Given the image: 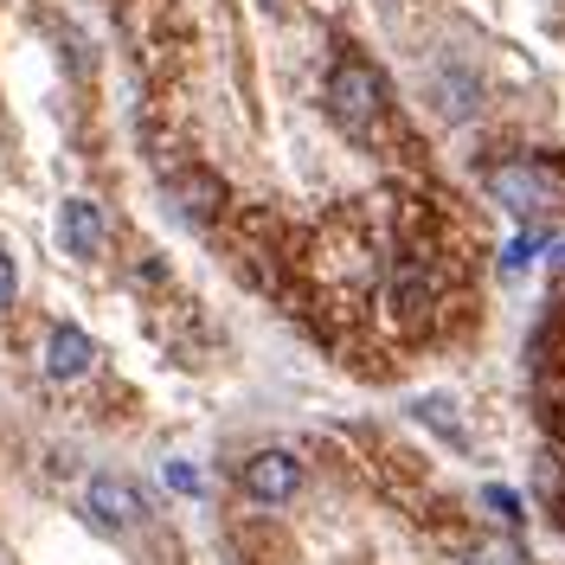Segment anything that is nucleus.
I'll return each instance as SVG.
<instances>
[{"label":"nucleus","instance_id":"f257e3e1","mask_svg":"<svg viewBox=\"0 0 565 565\" xmlns=\"http://www.w3.org/2000/svg\"><path fill=\"white\" fill-rule=\"evenodd\" d=\"M489 193L501 206L514 212L521 225H546V218H559L565 212V174L553 161H508L501 174H489Z\"/></svg>","mask_w":565,"mask_h":565},{"label":"nucleus","instance_id":"f03ea898","mask_svg":"<svg viewBox=\"0 0 565 565\" xmlns=\"http://www.w3.org/2000/svg\"><path fill=\"white\" fill-rule=\"evenodd\" d=\"M328 109L348 136H373L380 116H386V77L366 65V58H341L328 71Z\"/></svg>","mask_w":565,"mask_h":565},{"label":"nucleus","instance_id":"7ed1b4c3","mask_svg":"<svg viewBox=\"0 0 565 565\" xmlns=\"http://www.w3.org/2000/svg\"><path fill=\"white\" fill-rule=\"evenodd\" d=\"M84 514L109 533H129L148 521V501H141L136 482H122V476H90V489H84Z\"/></svg>","mask_w":565,"mask_h":565},{"label":"nucleus","instance_id":"20e7f679","mask_svg":"<svg viewBox=\"0 0 565 565\" xmlns=\"http://www.w3.org/2000/svg\"><path fill=\"white\" fill-rule=\"evenodd\" d=\"M238 489L250 501H264V508H282L289 494L302 489V462L289 457V450H257V457L238 469Z\"/></svg>","mask_w":565,"mask_h":565},{"label":"nucleus","instance_id":"39448f33","mask_svg":"<svg viewBox=\"0 0 565 565\" xmlns=\"http://www.w3.org/2000/svg\"><path fill=\"white\" fill-rule=\"evenodd\" d=\"M90 366H97V348H90L84 328H71L65 321V328L45 334V373H52V380H84Z\"/></svg>","mask_w":565,"mask_h":565},{"label":"nucleus","instance_id":"423d86ee","mask_svg":"<svg viewBox=\"0 0 565 565\" xmlns=\"http://www.w3.org/2000/svg\"><path fill=\"white\" fill-rule=\"evenodd\" d=\"M58 232H65L71 257H97L104 250V212H97V200H65L58 206Z\"/></svg>","mask_w":565,"mask_h":565},{"label":"nucleus","instance_id":"0eeeda50","mask_svg":"<svg viewBox=\"0 0 565 565\" xmlns=\"http://www.w3.org/2000/svg\"><path fill=\"white\" fill-rule=\"evenodd\" d=\"M437 116H444V122H469V116H476V84H469V77H450V84L437 77Z\"/></svg>","mask_w":565,"mask_h":565},{"label":"nucleus","instance_id":"6e6552de","mask_svg":"<svg viewBox=\"0 0 565 565\" xmlns=\"http://www.w3.org/2000/svg\"><path fill=\"white\" fill-rule=\"evenodd\" d=\"M462 565H527V553H521L514 540L489 533V540H476V546H469V559H462Z\"/></svg>","mask_w":565,"mask_h":565},{"label":"nucleus","instance_id":"1a4fd4ad","mask_svg":"<svg viewBox=\"0 0 565 565\" xmlns=\"http://www.w3.org/2000/svg\"><path fill=\"white\" fill-rule=\"evenodd\" d=\"M398 309H405V316H424V309H430V282L424 277H392V316H398Z\"/></svg>","mask_w":565,"mask_h":565},{"label":"nucleus","instance_id":"9d476101","mask_svg":"<svg viewBox=\"0 0 565 565\" xmlns=\"http://www.w3.org/2000/svg\"><path fill=\"white\" fill-rule=\"evenodd\" d=\"M482 501H489L501 521H521V501H514V489H494V482H489V489H482Z\"/></svg>","mask_w":565,"mask_h":565},{"label":"nucleus","instance_id":"9b49d317","mask_svg":"<svg viewBox=\"0 0 565 565\" xmlns=\"http://www.w3.org/2000/svg\"><path fill=\"white\" fill-rule=\"evenodd\" d=\"M161 476H168V489H180V494H200V476H193L186 462H168Z\"/></svg>","mask_w":565,"mask_h":565},{"label":"nucleus","instance_id":"f8f14e48","mask_svg":"<svg viewBox=\"0 0 565 565\" xmlns=\"http://www.w3.org/2000/svg\"><path fill=\"white\" fill-rule=\"evenodd\" d=\"M527 257H533V238H514V245L501 250V270H527Z\"/></svg>","mask_w":565,"mask_h":565},{"label":"nucleus","instance_id":"ddd939ff","mask_svg":"<svg viewBox=\"0 0 565 565\" xmlns=\"http://www.w3.org/2000/svg\"><path fill=\"white\" fill-rule=\"evenodd\" d=\"M13 289H20V277H13V257L0 250V309H13Z\"/></svg>","mask_w":565,"mask_h":565}]
</instances>
